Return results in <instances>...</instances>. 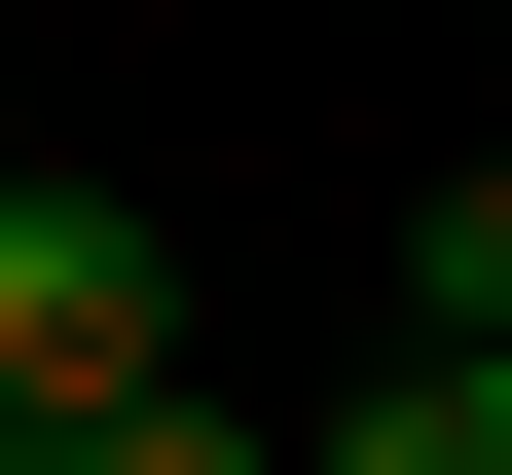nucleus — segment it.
Here are the masks:
<instances>
[{
	"mask_svg": "<svg viewBox=\"0 0 512 475\" xmlns=\"http://www.w3.org/2000/svg\"><path fill=\"white\" fill-rule=\"evenodd\" d=\"M403 366H512V147H476V183L403 220Z\"/></svg>",
	"mask_w": 512,
	"mask_h": 475,
	"instance_id": "f03ea898",
	"label": "nucleus"
},
{
	"mask_svg": "<svg viewBox=\"0 0 512 475\" xmlns=\"http://www.w3.org/2000/svg\"><path fill=\"white\" fill-rule=\"evenodd\" d=\"M476 475H512V366H476Z\"/></svg>",
	"mask_w": 512,
	"mask_h": 475,
	"instance_id": "20e7f679",
	"label": "nucleus"
},
{
	"mask_svg": "<svg viewBox=\"0 0 512 475\" xmlns=\"http://www.w3.org/2000/svg\"><path fill=\"white\" fill-rule=\"evenodd\" d=\"M110 402H183V256L110 220V183H37V147H0V475H37V439H110Z\"/></svg>",
	"mask_w": 512,
	"mask_h": 475,
	"instance_id": "f257e3e1",
	"label": "nucleus"
},
{
	"mask_svg": "<svg viewBox=\"0 0 512 475\" xmlns=\"http://www.w3.org/2000/svg\"><path fill=\"white\" fill-rule=\"evenodd\" d=\"M37 475H293L256 402H110V439H37Z\"/></svg>",
	"mask_w": 512,
	"mask_h": 475,
	"instance_id": "7ed1b4c3",
	"label": "nucleus"
}]
</instances>
